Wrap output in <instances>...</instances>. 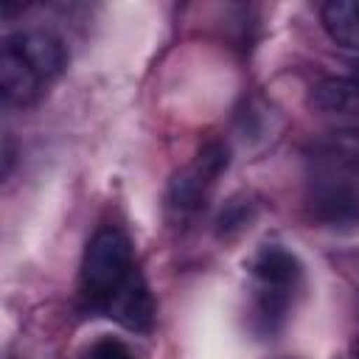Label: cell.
<instances>
[{"instance_id":"obj_1","label":"cell","mask_w":359,"mask_h":359,"mask_svg":"<svg viewBox=\"0 0 359 359\" xmlns=\"http://www.w3.org/2000/svg\"><path fill=\"white\" fill-rule=\"evenodd\" d=\"M135 261H132V244L129 238L115 230V227H104L98 230L87 250H84V261H81V300L90 311H101L107 314L109 303L118 297V292L129 283V278L135 275Z\"/></svg>"},{"instance_id":"obj_2","label":"cell","mask_w":359,"mask_h":359,"mask_svg":"<svg viewBox=\"0 0 359 359\" xmlns=\"http://www.w3.org/2000/svg\"><path fill=\"white\" fill-rule=\"evenodd\" d=\"M224 168H227V149L222 143H208L188 168L174 174L168 185V208L177 216H188L199 210L208 199L210 185Z\"/></svg>"},{"instance_id":"obj_3","label":"cell","mask_w":359,"mask_h":359,"mask_svg":"<svg viewBox=\"0 0 359 359\" xmlns=\"http://www.w3.org/2000/svg\"><path fill=\"white\" fill-rule=\"evenodd\" d=\"M45 81L36 76V70L8 45L3 42L0 50V90L3 101L11 107H28L45 93Z\"/></svg>"},{"instance_id":"obj_4","label":"cell","mask_w":359,"mask_h":359,"mask_svg":"<svg viewBox=\"0 0 359 359\" xmlns=\"http://www.w3.org/2000/svg\"><path fill=\"white\" fill-rule=\"evenodd\" d=\"M6 42L36 70V76H39L45 84H50V81L62 73V67H65V62H67V53H65L62 39L53 36V34H48V31L14 34V36H8Z\"/></svg>"},{"instance_id":"obj_5","label":"cell","mask_w":359,"mask_h":359,"mask_svg":"<svg viewBox=\"0 0 359 359\" xmlns=\"http://www.w3.org/2000/svg\"><path fill=\"white\" fill-rule=\"evenodd\" d=\"M107 317H112L115 323H121L129 331H140V334L151 331V325H154V300H151V292H149L140 272H135L129 278V283L118 292V297L107 309Z\"/></svg>"},{"instance_id":"obj_6","label":"cell","mask_w":359,"mask_h":359,"mask_svg":"<svg viewBox=\"0 0 359 359\" xmlns=\"http://www.w3.org/2000/svg\"><path fill=\"white\" fill-rule=\"evenodd\" d=\"M252 275L258 280V289L292 294L300 280V264L283 247H264L252 261Z\"/></svg>"},{"instance_id":"obj_7","label":"cell","mask_w":359,"mask_h":359,"mask_svg":"<svg viewBox=\"0 0 359 359\" xmlns=\"http://www.w3.org/2000/svg\"><path fill=\"white\" fill-rule=\"evenodd\" d=\"M311 210L328 224H351L359 219V194L348 185H325L314 194Z\"/></svg>"},{"instance_id":"obj_8","label":"cell","mask_w":359,"mask_h":359,"mask_svg":"<svg viewBox=\"0 0 359 359\" xmlns=\"http://www.w3.org/2000/svg\"><path fill=\"white\" fill-rule=\"evenodd\" d=\"M320 17L325 34L337 45L359 50V0H331L323 6Z\"/></svg>"},{"instance_id":"obj_9","label":"cell","mask_w":359,"mask_h":359,"mask_svg":"<svg viewBox=\"0 0 359 359\" xmlns=\"http://www.w3.org/2000/svg\"><path fill=\"white\" fill-rule=\"evenodd\" d=\"M311 107L325 115H353L359 112V90L348 79H323L311 87Z\"/></svg>"},{"instance_id":"obj_10","label":"cell","mask_w":359,"mask_h":359,"mask_svg":"<svg viewBox=\"0 0 359 359\" xmlns=\"http://www.w3.org/2000/svg\"><path fill=\"white\" fill-rule=\"evenodd\" d=\"M252 216H255V202L233 199V202H227V208L219 216V233L222 236H230L236 230H244V227H250Z\"/></svg>"},{"instance_id":"obj_11","label":"cell","mask_w":359,"mask_h":359,"mask_svg":"<svg viewBox=\"0 0 359 359\" xmlns=\"http://www.w3.org/2000/svg\"><path fill=\"white\" fill-rule=\"evenodd\" d=\"M81 359H132V351H129L121 339L101 337V339H95V342L81 353Z\"/></svg>"},{"instance_id":"obj_12","label":"cell","mask_w":359,"mask_h":359,"mask_svg":"<svg viewBox=\"0 0 359 359\" xmlns=\"http://www.w3.org/2000/svg\"><path fill=\"white\" fill-rule=\"evenodd\" d=\"M11 163H14V149H11V140H6V149H3V177H8Z\"/></svg>"},{"instance_id":"obj_13","label":"cell","mask_w":359,"mask_h":359,"mask_svg":"<svg viewBox=\"0 0 359 359\" xmlns=\"http://www.w3.org/2000/svg\"><path fill=\"white\" fill-rule=\"evenodd\" d=\"M353 84H356V90H359V62H356V67H353Z\"/></svg>"},{"instance_id":"obj_14","label":"cell","mask_w":359,"mask_h":359,"mask_svg":"<svg viewBox=\"0 0 359 359\" xmlns=\"http://www.w3.org/2000/svg\"><path fill=\"white\" fill-rule=\"evenodd\" d=\"M356 359H359V348H356Z\"/></svg>"}]
</instances>
